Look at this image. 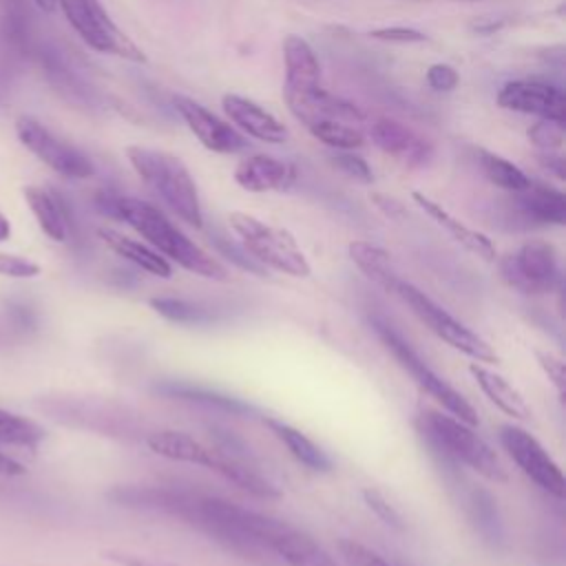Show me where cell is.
I'll use <instances>...</instances> for the list:
<instances>
[{"label": "cell", "mask_w": 566, "mask_h": 566, "mask_svg": "<svg viewBox=\"0 0 566 566\" xmlns=\"http://www.w3.org/2000/svg\"><path fill=\"white\" fill-rule=\"evenodd\" d=\"M95 206L102 214L128 223L137 234H142L153 250H157L166 261L181 265L184 270L212 281H226L228 270L208 254L201 245L188 239L161 210L153 203L117 195L111 190H99L95 195Z\"/></svg>", "instance_id": "obj_1"}, {"label": "cell", "mask_w": 566, "mask_h": 566, "mask_svg": "<svg viewBox=\"0 0 566 566\" xmlns=\"http://www.w3.org/2000/svg\"><path fill=\"white\" fill-rule=\"evenodd\" d=\"M126 157L142 181L190 228H203V212L195 179L184 161L166 150L128 146Z\"/></svg>", "instance_id": "obj_2"}, {"label": "cell", "mask_w": 566, "mask_h": 566, "mask_svg": "<svg viewBox=\"0 0 566 566\" xmlns=\"http://www.w3.org/2000/svg\"><path fill=\"white\" fill-rule=\"evenodd\" d=\"M418 429L436 451L473 469L482 478L491 482L509 480L497 453L489 447L484 438L475 433L471 424L462 422L460 418L436 409H422V413L418 416Z\"/></svg>", "instance_id": "obj_3"}, {"label": "cell", "mask_w": 566, "mask_h": 566, "mask_svg": "<svg viewBox=\"0 0 566 566\" xmlns=\"http://www.w3.org/2000/svg\"><path fill=\"white\" fill-rule=\"evenodd\" d=\"M230 228L241 241V248L263 268H272L276 272L303 279L310 276L312 265L296 239L279 226L265 223L248 212L234 210L228 217Z\"/></svg>", "instance_id": "obj_4"}, {"label": "cell", "mask_w": 566, "mask_h": 566, "mask_svg": "<svg viewBox=\"0 0 566 566\" xmlns=\"http://www.w3.org/2000/svg\"><path fill=\"white\" fill-rule=\"evenodd\" d=\"M374 332L378 334V338L382 340V345L391 352V356L398 360V365L416 380V385L429 396L433 398L447 413L460 418L462 422L475 427L478 424V413L471 407V402L458 391L453 389L440 374H436L427 360H422V356L394 329L391 323H387L380 316L371 318Z\"/></svg>", "instance_id": "obj_5"}, {"label": "cell", "mask_w": 566, "mask_h": 566, "mask_svg": "<svg viewBox=\"0 0 566 566\" xmlns=\"http://www.w3.org/2000/svg\"><path fill=\"white\" fill-rule=\"evenodd\" d=\"M394 292L409 305V310L449 347L467 354L475 363H497L495 349L471 327L458 321L451 312H447L440 303H436L429 294H424L413 283L398 279Z\"/></svg>", "instance_id": "obj_6"}, {"label": "cell", "mask_w": 566, "mask_h": 566, "mask_svg": "<svg viewBox=\"0 0 566 566\" xmlns=\"http://www.w3.org/2000/svg\"><path fill=\"white\" fill-rule=\"evenodd\" d=\"M66 22L93 51L144 64V51L113 22L99 0H57Z\"/></svg>", "instance_id": "obj_7"}, {"label": "cell", "mask_w": 566, "mask_h": 566, "mask_svg": "<svg viewBox=\"0 0 566 566\" xmlns=\"http://www.w3.org/2000/svg\"><path fill=\"white\" fill-rule=\"evenodd\" d=\"M500 276L520 294H551L559 285V259L553 243L533 239L500 261Z\"/></svg>", "instance_id": "obj_8"}, {"label": "cell", "mask_w": 566, "mask_h": 566, "mask_svg": "<svg viewBox=\"0 0 566 566\" xmlns=\"http://www.w3.org/2000/svg\"><path fill=\"white\" fill-rule=\"evenodd\" d=\"M15 135L20 144L31 150L42 164H46L53 172L69 179H88L95 172L93 161L71 146L69 142L55 137L42 122L35 117L22 115L15 122Z\"/></svg>", "instance_id": "obj_9"}, {"label": "cell", "mask_w": 566, "mask_h": 566, "mask_svg": "<svg viewBox=\"0 0 566 566\" xmlns=\"http://www.w3.org/2000/svg\"><path fill=\"white\" fill-rule=\"evenodd\" d=\"M500 442L531 482L555 497L564 495L562 469L533 433L517 424H502Z\"/></svg>", "instance_id": "obj_10"}, {"label": "cell", "mask_w": 566, "mask_h": 566, "mask_svg": "<svg viewBox=\"0 0 566 566\" xmlns=\"http://www.w3.org/2000/svg\"><path fill=\"white\" fill-rule=\"evenodd\" d=\"M497 106L504 111L537 115L557 124L566 122V97L564 93L539 80H513L497 91Z\"/></svg>", "instance_id": "obj_11"}, {"label": "cell", "mask_w": 566, "mask_h": 566, "mask_svg": "<svg viewBox=\"0 0 566 566\" xmlns=\"http://www.w3.org/2000/svg\"><path fill=\"white\" fill-rule=\"evenodd\" d=\"M172 104L190 133L201 142L212 153L221 155H234L248 148L245 135H241L234 126L217 117L212 111H208L203 104L186 97V95H175Z\"/></svg>", "instance_id": "obj_12"}, {"label": "cell", "mask_w": 566, "mask_h": 566, "mask_svg": "<svg viewBox=\"0 0 566 566\" xmlns=\"http://www.w3.org/2000/svg\"><path fill=\"white\" fill-rule=\"evenodd\" d=\"M371 142L407 168H422L433 159V144L402 122L380 117L369 126Z\"/></svg>", "instance_id": "obj_13"}, {"label": "cell", "mask_w": 566, "mask_h": 566, "mask_svg": "<svg viewBox=\"0 0 566 566\" xmlns=\"http://www.w3.org/2000/svg\"><path fill=\"white\" fill-rule=\"evenodd\" d=\"M283 99L285 104L312 95L321 86V64L307 40L301 35H285L283 40Z\"/></svg>", "instance_id": "obj_14"}, {"label": "cell", "mask_w": 566, "mask_h": 566, "mask_svg": "<svg viewBox=\"0 0 566 566\" xmlns=\"http://www.w3.org/2000/svg\"><path fill=\"white\" fill-rule=\"evenodd\" d=\"M221 106L226 117L241 128L245 135L265 142V144H285L290 139V130L281 124L270 111H265L254 99H248L237 93H226L221 97Z\"/></svg>", "instance_id": "obj_15"}, {"label": "cell", "mask_w": 566, "mask_h": 566, "mask_svg": "<svg viewBox=\"0 0 566 566\" xmlns=\"http://www.w3.org/2000/svg\"><path fill=\"white\" fill-rule=\"evenodd\" d=\"M234 181L248 192H283L296 181V168L272 155H250L237 164Z\"/></svg>", "instance_id": "obj_16"}, {"label": "cell", "mask_w": 566, "mask_h": 566, "mask_svg": "<svg viewBox=\"0 0 566 566\" xmlns=\"http://www.w3.org/2000/svg\"><path fill=\"white\" fill-rule=\"evenodd\" d=\"M268 548L290 566H338V562L307 533L279 520L268 537Z\"/></svg>", "instance_id": "obj_17"}, {"label": "cell", "mask_w": 566, "mask_h": 566, "mask_svg": "<svg viewBox=\"0 0 566 566\" xmlns=\"http://www.w3.org/2000/svg\"><path fill=\"white\" fill-rule=\"evenodd\" d=\"M411 199L416 201V206H418L427 217H431L440 228H444L462 248H467L469 252H473L475 256H480V259H484V261H495L497 250H495L493 241H491L486 234H482V232L469 228L467 223H462L460 219H455L447 208H442L438 201H433L431 197H427V195H422V192H418V190L411 192Z\"/></svg>", "instance_id": "obj_18"}, {"label": "cell", "mask_w": 566, "mask_h": 566, "mask_svg": "<svg viewBox=\"0 0 566 566\" xmlns=\"http://www.w3.org/2000/svg\"><path fill=\"white\" fill-rule=\"evenodd\" d=\"M24 199L38 221V226L42 228V232L62 243L69 239L71 234V214L69 208L64 203V199L44 186H27L24 188Z\"/></svg>", "instance_id": "obj_19"}, {"label": "cell", "mask_w": 566, "mask_h": 566, "mask_svg": "<svg viewBox=\"0 0 566 566\" xmlns=\"http://www.w3.org/2000/svg\"><path fill=\"white\" fill-rule=\"evenodd\" d=\"M146 444L153 453L175 460V462H188V464H199L210 469L212 455H214V447L203 444L201 440H197L195 436L186 433V431H175V429H161V431H153L146 438Z\"/></svg>", "instance_id": "obj_20"}, {"label": "cell", "mask_w": 566, "mask_h": 566, "mask_svg": "<svg viewBox=\"0 0 566 566\" xmlns=\"http://www.w3.org/2000/svg\"><path fill=\"white\" fill-rule=\"evenodd\" d=\"M515 195L520 212L528 219L551 226H562L566 221V197L562 190L542 181H531Z\"/></svg>", "instance_id": "obj_21"}, {"label": "cell", "mask_w": 566, "mask_h": 566, "mask_svg": "<svg viewBox=\"0 0 566 566\" xmlns=\"http://www.w3.org/2000/svg\"><path fill=\"white\" fill-rule=\"evenodd\" d=\"M471 376L475 378L478 387L482 389V394L506 416L526 420L531 416V409L524 400V396L497 371L489 369L484 363H471L469 365Z\"/></svg>", "instance_id": "obj_22"}, {"label": "cell", "mask_w": 566, "mask_h": 566, "mask_svg": "<svg viewBox=\"0 0 566 566\" xmlns=\"http://www.w3.org/2000/svg\"><path fill=\"white\" fill-rule=\"evenodd\" d=\"M97 237L115 252L119 254L122 259L130 261L133 265L142 268L144 272L148 274H155V276H161V279H168L172 274V268L170 263L157 252L153 250L150 245L142 243V241H135L117 230H111V228H99L97 230Z\"/></svg>", "instance_id": "obj_23"}, {"label": "cell", "mask_w": 566, "mask_h": 566, "mask_svg": "<svg viewBox=\"0 0 566 566\" xmlns=\"http://www.w3.org/2000/svg\"><path fill=\"white\" fill-rule=\"evenodd\" d=\"M263 422L298 464H303L312 471H329L332 469L329 455L303 431H298L296 427H292L283 420H276V418H263Z\"/></svg>", "instance_id": "obj_24"}, {"label": "cell", "mask_w": 566, "mask_h": 566, "mask_svg": "<svg viewBox=\"0 0 566 566\" xmlns=\"http://www.w3.org/2000/svg\"><path fill=\"white\" fill-rule=\"evenodd\" d=\"M210 471L219 473L228 482L237 484L239 489H243V491H248L256 497H279L281 495V491L268 478H263L254 467L239 460L234 453H226L221 449H214Z\"/></svg>", "instance_id": "obj_25"}, {"label": "cell", "mask_w": 566, "mask_h": 566, "mask_svg": "<svg viewBox=\"0 0 566 566\" xmlns=\"http://www.w3.org/2000/svg\"><path fill=\"white\" fill-rule=\"evenodd\" d=\"M347 252H349V259L356 263V268L369 281L385 287L387 292H394V285L400 276H398L391 254L387 250H382L380 245L369 243V241H352Z\"/></svg>", "instance_id": "obj_26"}, {"label": "cell", "mask_w": 566, "mask_h": 566, "mask_svg": "<svg viewBox=\"0 0 566 566\" xmlns=\"http://www.w3.org/2000/svg\"><path fill=\"white\" fill-rule=\"evenodd\" d=\"M475 157H478V164H480V170L484 172V177H486L493 186H497V188H502V190H509V192L515 195V192L524 190V188L531 184V179L526 177V172H524L520 166H515L513 161L504 159L502 155H495V153H491V150L480 148V150L475 153Z\"/></svg>", "instance_id": "obj_27"}, {"label": "cell", "mask_w": 566, "mask_h": 566, "mask_svg": "<svg viewBox=\"0 0 566 566\" xmlns=\"http://www.w3.org/2000/svg\"><path fill=\"white\" fill-rule=\"evenodd\" d=\"M44 440V429L31 418L0 409V447L33 451Z\"/></svg>", "instance_id": "obj_28"}, {"label": "cell", "mask_w": 566, "mask_h": 566, "mask_svg": "<svg viewBox=\"0 0 566 566\" xmlns=\"http://www.w3.org/2000/svg\"><path fill=\"white\" fill-rule=\"evenodd\" d=\"M150 307L164 316L170 323L177 325H206L212 323L217 316L210 307L188 301V298H175V296H157L150 298Z\"/></svg>", "instance_id": "obj_29"}, {"label": "cell", "mask_w": 566, "mask_h": 566, "mask_svg": "<svg viewBox=\"0 0 566 566\" xmlns=\"http://www.w3.org/2000/svg\"><path fill=\"white\" fill-rule=\"evenodd\" d=\"M307 133L334 150H356L367 139L360 126L347 124V122H336V119H323V122L310 124Z\"/></svg>", "instance_id": "obj_30"}, {"label": "cell", "mask_w": 566, "mask_h": 566, "mask_svg": "<svg viewBox=\"0 0 566 566\" xmlns=\"http://www.w3.org/2000/svg\"><path fill=\"white\" fill-rule=\"evenodd\" d=\"M161 391L170 394V396H177V398H186V400L217 405V407H223V409L234 411V413L250 411V405L241 402L239 398H230V396H223V394H217V391H208V389H201V387H192V385H166V387H161Z\"/></svg>", "instance_id": "obj_31"}, {"label": "cell", "mask_w": 566, "mask_h": 566, "mask_svg": "<svg viewBox=\"0 0 566 566\" xmlns=\"http://www.w3.org/2000/svg\"><path fill=\"white\" fill-rule=\"evenodd\" d=\"M528 139L539 153H557L564 144V124L539 119L528 128Z\"/></svg>", "instance_id": "obj_32"}, {"label": "cell", "mask_w": 566, "mask_h": 566, "mask_svg": "<svg viewBox=\"0 0 566 566\" xmlns=\"http://www.w3.org/2000/svg\"><path fill=\"white\" fill-rule=\"evenodd\" d=\"M338 553L349 566H396L356 539H340Z\"/></svg>", "instance_id": "obj_33"}, {"label": "cell", "mask_w": 566, "mask_h": 566, "mask_svg": "<svg viewBox=\"0 0 566 566\" xmlns=\"http://www.w3.org/2000/svg\"><path fill=\"white\" fill-rule=\"evenodd\" d=\"M360 495H363L367 509H369L380 522H385L387 526H391V528H396V531H402V528H405L402 515L387 502V497H385L380 491L367 486V489H363Z\"/></svg>", "instance_id": "obj_34"}, {"label": "cell", "mask_w": 566, "mask_h": 566, "mask_svg": "<svg viewBox=\"0 0 566 566\" xmlns=\"http://www.w3.org/2000/svg\"><path fill=\"white\" fill-rule=\"evenodd\" d=\"M332 164L340 172H345L347 177H352V179H356L360 184H371L374 181L369 164L360 155H354V150H334Z\"/></svg>", "instance_id": "obj_35"}, {"label": "cell", "mask_w": 566, "mask_h": 566, "mask_svg": "<svg viewBox=\"0 0 566 566\" xmlns=\"http://www.w3.org/2000/svg\"><path fill=\"white\" fill-rule=\"evenodd\" d=\"M535 358L539 363V367L544 369V374L548 376V380L553 382V387L557 389V394L562 396L564 394V387H566V371H564V360L551 352V349H535Z\"/></svg>", "instance_id": "obj_36"}, {"label": "cell", "mask_w": 566, "mask_h": 566, "mask_svg": "<svg viewBox=\"0 0 566 566\" xmlns=\"http://www.w3.org/2000/svg\"><path fill=\"white\" fill-rule=\"evenodd\" d=\"M40 274V265L31 259L18 256V254H7L0 252V276H11V279H31Z\"/></svg>", "instance_id": "obj_37"}, {"label": "cell", "mask_w": 566, "mask_h": 566, "mask_svg": "<svg viewBox=\"0 0 566 566\" xmlns=\"http://www.w3.org/2000/svg\"><path fill=\"white\" fill-rule=\"evenodd\" d=\"M371 40H380V42H396V44H418V42H427V35L418 29L411 27H380L369 31Z\"/></svg>", "instance_id": "obj_38"}, {"label": "cell", "mask_w": 566, "mask_h": 566, "mask_svg": "<svg viewBox=\"0 0 566 566\" xmlns=\"http://www.w3.org/2000/svg\"><path fill=\"white\" fill-rule=\"evenodd\" d=\"M458 82H460V75H458V71L453 69V66H449V64H431L429 69H427V84L433 88V91H438V93H449V91H453L455 86H458Z\"/></svg>", "instance_id": "obj_39"}, {"label": "cell", "mask_w": 566, "mask_h": 566, "mask_svg": "<svg viewBox=\"0 0 566 566\" xmlns=\"http://www.w3.org/2000/svg\"><path fill=\"white\" fill-rule=\"evenodd\" d=\"M104 559L117 564V566H177L172 562H157L153 557H146V555H137V553H130V551H122V548H104L99 553Z\"/></svg>", "instance_id": "obj_40"}, {"label": "cell", "mask_w": 566, "mask_h": 566, "mask_svg": "<svg viewBox=\"0 0 566 566\" xmlns=\"http://www.w3.org/2000/svg\"><path fill=\"white\" fill-rule=\"evenodd\" d=\"M217 245H219V250L230 259V261H234L239 268H243V270H250V272H254V274H263V265H259L243 248H234L232 243H228V241H217Z\"/></svg>", "instance_id": "obj_41"}, {"label": "cell", "mask_w": 566, "mask_h": 566, "mask_svg": "<svg viewBox=\"0 0 566 566\" xmlns=\"http://www.w3.org/2000/svg\"><path fill=\"white\" fill-rule=\"evenodd\" d=\"M24 473H27V467L18 460V455L13 451H7V447H0V475L15 478Z\"/></svg>", "instance_id": "obj_42"}, {"label": "cell", "mask_w": 566, "mask_h": 566, "mask_svg": "<svg viewBox=\"0 0 566 566\" xmlns=\"http://www.w3.org/2000/svg\"><path fill=\"white\" fill-rule=\"evenodd\" d=\"M371 201L387 214V217H391V219H400L402 214H405V208H402V203L400 201H396L394 197H387V195H380V192H376V195H371Z\"/></svg>", "instance_id": "obj_43"}, {"label": "cell", "mask_w": 566, "mask_h": 566, "mask_svg": "<svg viewBox=\"0 0 566 566\" xmlns=\"http://www.w3.org/2000/svg\"><path fill=\"white\" fill-rule=\"evenodd\" d=\"M537 161L557 179H564V159L559 153H537Z\"/></svg>", "instance_id": "obj_44"}, {"label": "cell", "mask_w": 566, "mask_h": 566, "mask_svg": "<svg viewBox=\"0 0 566 566\" xmlns=\"http://www.w3.org/2000/svg\"><path fill=\"white\" fill-rule=\"evenodd\" d=\"M44 13H53L57 9V0H33Z\"/></svg>", "instance_id": "obj_45"}, {"label": "cell", "mask_w": 566, "mask_h": 566, "mask_svg": "<svg viewBox=\"0 0 566 566\" xmlns=\"http://www.w3.org/2000/svg\"><path fill=\"white\" fill-rule=\"evenodd\" d=\"M9 234H11V226H9V221H7V217L0 212V241H4V239H9Z\"/></svg>", "instance_id": "obj_46"}]
</instances>
